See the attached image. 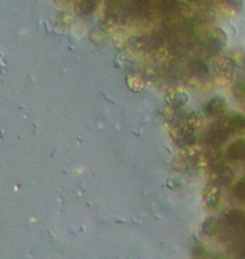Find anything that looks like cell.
Here are the masks:
<instances>
[{"label":"cell","mask_w":245,"mask_h":259,"mask_svg":"<svg viewBox=\"0 0 245 259\" xmlns=\"http://www.w3.org/2000/svg\"><path fill=\"white\" fill-rule=\"evenodd\" d=\"M188 72H190V76H193L195 79H207L208 74H210V71H208V66L205 61H202V59H190L188 61Z\"/></svg>","instance_id":"obj_5"},{"label":"cell","mask_w":245,"mask_h":259,"mask_svg":"<svg viewBox=\"0 0 245 259\" xmlns=\"http://www.w3.org/2000/svg\"><path fill=\"white\" fill-rule=\"evenodd\" d=\"M225 42H227L225 32H223L222 29L215 27V29L210 30V34H208L205 49L210 56H218L220 54V51L223 49V46H225Z\"/></svg>","instance_id":"obj_1"},{"label":"cell","mask_w":245,"mask_h":259,"mask_svg":"<svg viewBox=\"0 0 245 259\" xmlns=\"http://www.w3.org/2000/svg\"><path fill=\"white\" fill-rule=\"evenodd\" d=\"M227 101L223 100V98L220 96H215V98H212L210 101L205 105V115L207 116H210V118H218V116H222V115H225V111H227Z\"/></svg>","instance_id":"obj_4"},{"label":"cell","mask_w":245,"mask_h":259,"mask_svg":"<svg viewBox=\"0 0 245 259\" xmlns=\"http://www.w3.org/2000/svg\"><path fill=\"white\" fill-rule=\"evenodd\" d=\"M62 15H64V19H61V15L57 17V22H59V24L67 25V24H71V22H72V17H71L69 14H62Z\"/></svg>","instance_id":"obj_20"},{"label":"cell","mask_w":245,"mask_h":259,"mask_svg":"<svg viewBox=\"0 0 245 259\" xmlns=\"http://www.w3.org/2000/svg\"><path fill=\"white\" fill-rule=\"evenodd\" d=\"M193 254H195V256H198V254H203V247H200V246H198L197 249H195V252H193Z\"/></svg>","instance_id":"obj_21"},{"label":"cell","mask_w":245,"mask_h":259,"mask_svg":"<svg viewBox=\"0 0 245 259\" xmlns=\"http://www.w3.org/2000/svg\"><path fill=\"white\" fill-rule=\"evenodd\" d=\"M228 133H230V132H228V130L223 125L212 126L207 132V135H205V143L208 145V147L217 148L218 145H222L223 142H225L227 137H228Z\"/></svg>","instance_id":"obj_3"},{"label":"cell","mask_w":245,"mask_h":259,"mask_svg":"<svg viewBox=\"0 0 245 259\" xmlns=\"http://www.w3.org/2000/svg\"><path fill=\"white\" fill-rule=\"evenodd\" d=\"M222 9L228 14H238L242 10V0H218Z\"/></svg>","instance_id":"obj_16"},{"label":"cell","mask_w":245,"mask_h":259,"mask_svg":"<svg viewBox=\"0 0 245 259\" xmlns=\"http://www.w3.org/2000/svg\"><path fill=\"white\" fill-rule=\"evenodd\" d=\"M146 79L148 77L141 74V72L131 71L126 76V84L131 91H141V90H144V86H146Z\"/></svg>","instance_id":"obj_6"},{"label":"cell","mask_w":245,"mask_h":259,"mask_svg":"<svg viewBox=\"0 0 245 259\" xmlns=\"http://www.w3.org/2000/svg\"><path fill=\"white\" fill-rule=\"evenodd\" d=\"M215 67H217L218 74L228 77L233 74V71H235V61L232 58H218L215 63Z\"/></svg>","instance_id":"obj_9"},{"label":"cell","mask_w":245,"mask_h":259,"mask_svg":"<svg viewBox=\"0 0 245 259\" xmlns=\"http://www.w3.org/2000/svg\"><path fill=\"white\" fill-rule=\"evenodd\" d=\"M220 125L225 126L228 132H238V130L245 128V118L242 115H230L225 120H222Z\"/></svg>","instance_id":"obj_11"},{"label":"cell","mask_w":245,"mask_h":259,"mask_svg":"<svg viewBox=\"0 0 245 259\" xmlns=\"http://www.w3.org/2000/svg\"><path fill=\"white\" fill-rule=\"evenodd\" d=\"M233 98L238 103H245V82H237L233 86Z\"/></svg>","instance_id":"obj_17"},{"label":"cell","mask_w":245,"mask_h":259,"mask_svg":"<svg viewBox=\"0 0 245 259\" xmlns=\"http://www.w3.org/2000/svg\"><path fill=\"white\" fill-rule=\"evenodd\" d=\"M235 195H237V199L245 200V179L235 185Z\"/></svg>","instance_id":"obj_19"},{"label":"cell","mask_w":245,"mask_h":259,"mask_svg":"<svg viewBox=\"0 0 245 259\" xmlns=\"http://www.w3.org/2000/svg\"><path fill=\"white\" fill-rule=\"evenodd\" d=\"M227 158L232 162H238V160L245 158V140H237V142L228 145Z\"/></svg>","instance_id":"obj_8"},{"label":"cell","mask_w":245,"mask_h":259,"mask_svg":"<svg viewBox=\"0 0 245 259\" xmlns=\"http://www.w3.org/2000/svg\"><path fill=\"white\" fill-rule=\"evenodd\" d=\"M97 7V0H77L76 9L81 15H91Z\"/></svg>","instance_id":"obj_14"},{"label":"cell","mask_w":245,"mask_h":259,"mask_svg":"<svg viewBox=\"0 0 245 259\" xmlns=\"http://www.w3.org/2000/svg\"><path fill=\"white\" fill-rule=\"evenodd\" d=\"M217 179H218V182H220V184L228 185L232 182V179H233L232 168H228L227 165H218V167H217Z\"/></svg>","instance_id":"obj_15"},{"label":"cell","mask_w":245,"mask_h":259,"mask_svg":"<svg viewBox=\"0 0 245 259\" xmlns=\"http://www.w3.org/2000/svg\"><path fill=\"white\" fill-rule=\"evenodd\" d=\"M176 123H183V125L186 126H190V128H193V130H198L202 125H203V116L200 115V113H188L186 116H183L181 120H178Z\"/></svg>","instance_id":"obj_13"},{"label":"cell","mask_w":245,"mask_h":259,"mask_svg":"<svg viewBox=\"0 0 245 259\" xmlns=\"http://www.w3.org/2000/svg\"><path fill=\"white\" fill-rule=\"evenodd\" d=\"M220 229H222L220 221L215 219V217H208V219L203 222V226H202V234L207 236V237H212V236L218 234Z\"/></svg>","instance_id":"obj_12"},{"label":"cell","mask_w":245,"mask_h":259,"mask_svg":"<svg viewBox=\"0 0 245 259\" xmlns=\"http://www.w3.org/2000/svg\"><path fill=\"white\" fill-rule=\"evenodd\" d=\"M225 222L230 227H233V229H238V227L245 224V214L238 209H232L225 212Z\"/></svg>","instance_id":"obj_10"},{"label":"cell","mask_w":245,"mask_h":259,"mask_svg":"<svg viewBox=\"0 0 245 259\" xmlns=\"http://www.w3.org/2000/svg\"><path fill=\"white\" fill-rule=\"evenodd\" d=\"M220 185L218 182H208L203 189V200H205V205L208 209H217L218 204H220Z\"/></svg>","instance_id":"obj_2"},{"label":"cell","mask_w":245,"mask_h":259,"mask_svg":"<svg viewBox=\"0 0 245 259\" xmlns=\"http://www.w3.org/2000/svg\"><path fill=\"white\" fill-rule=\"evenodd\" d=\"M166 103H168V106L171 110H180V108L185 106L186 95L180 90H171L166 93Z\"/></svg>","instance_id":"obj_7"},{"label":"cell","mask_w":245,"mask_h":259,"mask_svg":"<svg viewBox=\"0 0 245 259\" xmlns=\"http://www.w3.org/2000/svg\"><path fill=\"white\" fill-rule=\"evenodd\" d=\"M176 9V0H160V10L165 14H171Z\"/></svg>","instance_id":"obj_18"}]
</instances>
